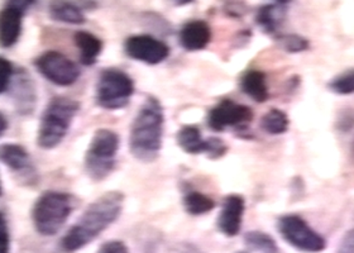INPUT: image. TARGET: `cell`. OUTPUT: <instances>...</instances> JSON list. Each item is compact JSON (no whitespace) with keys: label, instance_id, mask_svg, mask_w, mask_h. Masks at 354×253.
<instances>
[{"label":"cell","instance_id":"6da1fadb","mask_svg":"<svg viewBox=\"0 0 354 253\" xmlns=\"http://www.w3.org/2000/svg\"><path fill=\"white\" fill-rule=\"evenodd\" d=\"M123 204L124 195L119 191H109L97 198L65 234L61 242L62 250L73 253L88 246L118 219Z\"/></svg>","mask_w":354,"mask_h":253},{"label":"cell","instance_id":"7a4b0ae2","mask_svg":"<svg viewBox=\"0 0 354 253\" xmlns=\"http://www.w3.org/2000/svg\"><path fill=\"white\" fill-rule=\"evenodd\" d=\"M165 114L162 104L155 97H148L133 120L129 147L133 156L143 162H152L162 149Z\"/></svg>","mask_w":354,"mask_h":253},{"label":"cell","instance_id":"3957f363","mask_svg":"<svg viewBox=\"0 0 354 253\" xmlns=\"http://www.w3.org/2000/svg\"><path fill=\"white\" fill-rule=\"evenodd\" d=\"M79 109V102L71 97H53L46 106L41 118L37 134L38 146L44 149L57 147L68 133Z\"/></svg>","mask_w":354,"mask_h":253},{"label":"cell","instance_id":"277c9868","mask_svg":"<svg viewBox=\"0 0 354 253\" xmlns=\"http://www.w3.org/2000/svg\"><path fill=\"white\" fill-rule=\"evenodd\" d=\"M74 210V198L66 193L47 191L36 201L32 219L36 231L46 236L57 234Z\"/></svg>","mask_w":354,"mask_h":253},{"label":"cell","instance_id":"5b68a950","mask_svg":"<svg viewBox=\"0 0 354 253\" xmlns=\"http://www.w3.org/2000/svg\"><path fill=\"white\" fill-rule=\"evenodd\" d=\"M119 135L111 129H97L85 155V171L94 181L108 178L115 167Z\"/></svg>","mask_w":354,"mask_h":253},{"label":"cell","instance_id":"8992f818","mask_svg":"<svg viewBox=\"0 0 354 253\" xmlns=\"http://www.w3.org/2000/svg\"><path fill=\"white\" fill-rule=\"evenodd\" d=\"M134 94V82L119 68H106L96 84V103L108 111H118L128 105Z\"/></svg>","mask_w":354,"mask_h":253},{"label":"cell","instance_id":"52a82bcc","mask_svg":"<svg viewBox=\"0 0 354 253\" xmlns=\"http://www.w3.org/2000/svg\"><path fill=\"white\" fill-rule=\"evenodd\" d=\"M277 229L283 241L297 251L319 253L326 248L324 237L314 231L303 216L297 214L281 216L277 222Z\"/></svg>","mask_w":354,"mask_h":253},{"label":"cell","instance_id":"ba28073f","mask_svg":"<svg viewBox=\"0 0 354 253\" xmlns=\"http://www.w3.org/2000/svg\"><path fill=\"white\" fill-rule=\"evenodd\" d=\"M39 74L59 86H70L79 80L80 68L64 53L47 51L36 60Z\"/></svg>","mask_w":354,"mask_h":253},{"label":"cell","instance_id":"9c48e42d","mask_svg":"<svg viewBox=\"0 0 354 253\" xmlns=\"http://www.w3.org/2000/svg\"><path fill=\"white\" fill-rule=\"evenodd\" d=\"M253 120V112L247 105L239 104L230 99H223L207 114V123L214 132L228 128H242Z\"/></svg>","mask_w":354,"mask_h":253},{"label":"cell","instance_id":"30bf717a","mask_svg":"<svg viewBox=\"0 0 354 253\" xmlns=\"http://www.w3.org/2000/svg\"><path fill=\"white\" fill-rule=\"evenodd\" d=\"M124 51L132 60L147 65L162 64L170 56V47L161 39L149 35H134L126 39Z\"/></svg>","mask_w":354,"mask_h":253},{"label":"cell","instance_id":"8fae6325","mask_svg":"<svg viewBox=\"0 0 354 253\" xmlns=\"http://www.w3.org/2000/svg\"><path fill=\"white\" fill-rule=\"evenodd\" d=\"M245 201L242 195L230 194L225 196L216 221L218 229L229 238L238 236L243 223Z\"/></svg>","mask_w":354,"mask_h":253},{"label":"cell","instance_id":"7c38bea8","mask_svg":"<svg viewBox=\"0 0 354 253\" xmlns=\"http://www.w3.org/2000/svg\"><path fill=\"white\" fill-rule=\"evenodd\" d=\"M91 8H95L91 0H51L50 15L57 22L82 24L86 22L84 10Z\"/></svg>","mask_w":354,"mask_h":253},{"label":"cell","instance_id":"4fadbf2b","mask_svg":"<svg viewBox=\"0 0 354 253\" xmlns=\"http://www.w3.org/2000/svg\"><path fill=\"white\" fill-rule=\"evenodd\" d=\"M178 39L186 51L204 50L212 41L210 26L201 19L185 23L180 30Z\"/></svg>","mask_w":354,"mask_h":253},{"label":"cell","instance_id":"5bb4252c","mask_svg":"<svg viewBox=\"0 0 354 253\" xmlns=\"http://www.w3.org/2000/svg\"><path fill=\"white\" fill-rule=\"evenodd\" d=\"M23 15L21 10L12 7H4L0 10V46H15L22 33Z\"/></svg>","mask_w":354,"mask_h":253},{"label":"cell","instance_id":"9a60e30c","mask_svg":"<svg viewBox=\"0 0 354 253\" xmlns=\"http://www.w3.org/2000/svg\"><path fill=\"white\" fill-rule=\"evenodd\" d=\"M286 18V8L282 4H265L257 9L254 22L266 35H276Z\"/></svg>","mask_w":354,"mask_h":253},{"label":"cell","instance_id":"2e32d148","mask_svg":"<svg viewBox=\"0 0 354 253\" xmlns=\"http://www.w3.org/2000/svg\"><path fill=\"white\" fill-rule=\"evenodd\" d=\"M74 42L80 53V60L85 66L94 65L103 51L102 39L86 30H79L74 35Z\"/></svg>","mask_w":354,"mask_h":253},{"label":"cell","instance_id":"e0dca14e","mask_svg":"<svg viewBox=\"0 0 354 253\" xmlns=\"http://www.w3.org/2000/svg\"><path fill=\"white\" fill-rule=\"evenodd\" d=\"M0 161L15 172L32 171L33 167L27 149L15 143L0 146Z\"/></svg>","mask_w":354,"mask_h":253},{"label":"cell","instance_id":"ac0fdd59","mask_svg":"<svg viewBox=\"0 0 354 253\" xmlns=\"http://www.w3.org/2000/svg\"><path fill=\"white\" fill-rule=\"evenodd\" d=\"M241 88L244 94L257 103H265L270 97L266 75L259 70H251L242 76Z\"/></svg>","mask_w":354,"mask_h":253},{"label":"cell","instance_id":"d6986e66","mask_svg":"<svg viewBox=\"0 0 354 253\" xmlns=\"http://www.w3.org/2000/svg\"><path fill=\"white\" fill-rule=\"evenodd\" d=\"M178 147L189 155L207 153V140L203 138L199 126H184L176 134Z\"/></svg>","mask_w":354,"mask_h":253},{"label":"cell","instance_id":"ffe728a7","mask_svg":"<svg viewBox=\"0 0 354 253\" xmlns=\"http://www.w3.org/2000/svg\"><path fill=\"white\" fill-rule=\"evenodd\" d=\"M184 208L190 216H204L215 208V201L200 191H189L185 194Z\"/></svg>","mask_w":354,"mask_h":253},{"label":"cell","instance_id":"44dd1931","mask_svg":"<svg viewBox=\"0 0 354 253\" xmlns=\"http://www.w3.org/2000/svg\"><path fill=\"white\" fill-rule=\"evenodd\" d=\"M290 126L288 114L280 109H271L266 113L261 120V126L266 133L279 135L285 133Z\"/></svg>","mask_w":354,"mask_h":253},{"label":"cell","instance_id":"7402d4cb","mask_svg":"<svg viewBox=\"0 0 354 253\" xmlns=\"http://www.w3.org/2000/svg\"><path fill=\"white\" fill-rule=\"evenodd\" d=\"M244 242L251 250L265 253H277L279 247L276 241L263 232L252 231L245 234Z\"/></svg>","mask_w":354,"mask_h":253},{"label":"cell","instance_id":"603a6c76","mask_svg":"<svg viewBox=\"0 0 354 253\" xmlns=\"http://www.w3.org/2000/svg\"><path fill=\"white\" fill-rule=\"evenodd\" d=\"M328 88L338 95L354 94V67L337 75L332 82L328 84Z\"/></svg>","mask_w":354,"mask_h":253},{"label":"cell","instance_id":"cb8c5ba5","mask_svg":"<svg viewBox=\"0 0 354 253\" xmlns=\"http://www.w3.org/2000/svg\"><path fill=\"white\" fill-rule=\"evenodd\" d=\"M277 42L286 53H300L309 48L310 42L300 35H280Z\"/></svg>","mask_w":354,"mask_h":253},{"label":"cell","instance_id":"d4e9b609","mask_svg":"<svg viewBox=\"0 0 354 253\" xmlns=\"http://www.w3.org/2000/svg\"><path fill=\"white\" fill-rule=\"evenodd\" d=\"M228 152V146L221 138H207V155L210 158H221Z\"/></svg>","mask_w":354,"mask_h":253},{"label":"cell","instance_id":"484cf974","mask_svg":"<svg viewBox=\"0 0 354 253\" xmlns=\"http://www.w3.org/2000/svg\"><path fill=\"white\" fill-rule=\"evenodd\" d=\"M12 75H13V65L10 64V61H8L4 57H0V94L7 90Z\"/></svg>","mask_w":354,"mask_h":253},{"label":"cell","instance_id":"4316f807","mask_svg":"<svg viewBox=\"0 0 354 253\" xmlns=\"http://www.w3.org/2000/svg\"><path fill=\"white\" fill-rule=\"evenodd\" d=\"M10 251V236L8 231L7 221L3 213H0V253H9Z\"/></svg>","mask_w":354,"mask_h":253},{"label":"cell","instance_id":"83f0119b","mask_svg":"<svg viewBox=\"0 0 354 253\" xmlns=\"http://www.w3.org/2000/svg\"><path fill=\"white\" fill-rule=\"evenodd\" d=\"M335 253H354V228L343 236Z\"/></svg>","mask_w":354,"mask_h":253},{"label":"cell","instance_id":"f1b7e54d","mask_svg":"<svg viewBox=\"0 0 354 253\" xmlns=\"http://www.w3.org/2000/svg\"><path fill=\"white\" fill-rule=\"evenodd\" d=\"M97 253H129L128 247L120 241H111L100 247Z\"/></svg>","mask_w":354,"mask_h":253},{"label":"cell","instance_id":"f546056e","mask_svg":"<svg viewBox=\"0 0 354 253\" xmlns=\"http://www.w3.org/2000/svg\"><path fill=\"white\" fill-rule=\"evenodd\" d=\"M36 0H6V7H12L21 10L22 13H26Z\"/></svg>","mask_w":354,"mask_h":253},{"label":"cell","instance_id":"4dcf8cb0","mask_svg":"<svg viewBox=\"0 0 354 253\" xmlns=\"http://www.w3.org/2000/svg\"><path fill=\"white\" fill-rule=\"evenodd\" d=\"M7 120H6V117L0 113V137L3 135V133L7 131Z\"/></svg>","mask_w":354,"mask_h":253},{"label":"cell","instance_id":"1f68e13d","mask_svg":"<svg viewBox=\"0 0 354 253\" xmlns=\"http://www.w3.org/2000/svg\"><path fill=\"white\" fill-rule=\"evenodd\" d=\"M172 1H174V4L177 6V7H184V6L192 4L195 0H172Z\"/></svg>","mask_w":354,"mask_h":253},{"label":"cell","instance_id":"d6a6232c","mask_svg":"<svg viewBox=\"0 0 354 253\" xmlns=\"http://www.w3.org/2000/svg\"><path fill=\"white\" fill-rule=\"evenodd\" d=\"M277 4H282V6H285V4H288V3H290L291 0H274Z\"/></svg>","mask_w":354,"mask_h":253},{"label":"cell","instance_id":"836d02e7","mask_svg":"<svg viewBox=\"0 0 354 253\" xmlns=\"http://www.w3.org/2000/svg\"><path fill=\"white\" fill-rule=\"evenodd\" d=\"M0 195H1V182H0Z\"/></svg>","mask_w":354,"mask_h":253}]
</instances>
